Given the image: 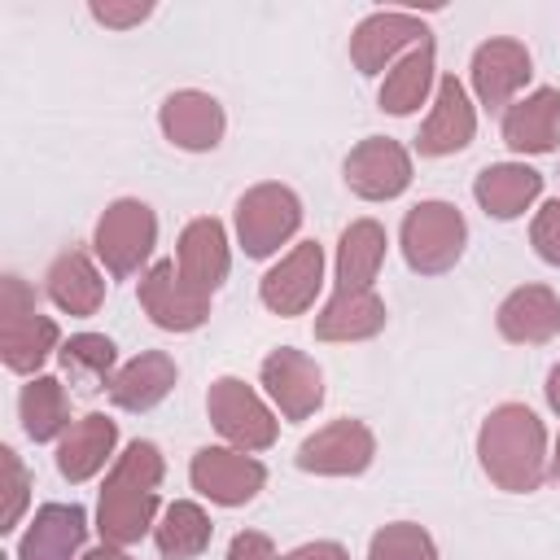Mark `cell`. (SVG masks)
<instances>
[{
	"label": "cell",
	"mask_w": 560,
	"mask_h": 560,
	"mask_svg": "<svg viewBox=\"0 0 560 560\" xmlns=\"http://www.w3.org/2000/svg\"><path fill=\"white\" fill-rule=\"evenodd\" d=\"M206 411H210V424L219 429V438H228L236 451H267L276 442V416L236 376H219L210 385Z\"/></svg>",
	"instance_id": "cell-7"
},
{
	"label": "cell",
	"mask_w": 560,
	"mask_h": 560,
	"mask_svg": "<svg viewBox=\"0 0 560 560\" xmlns=\"http://www.w3.org/2000/svg\"><path fill=\"white\" fill-rule=\"evenodd\" d=\"M319 284H324V249L315 241H302L262 276L258 298H262V306L271 315L289 319V315H302L315 302Z\"/></svg>",
	"instance_id": "cell-13"
},
{
	"label": "cell",
	"mask_w": 560,
	"mask_h": 560,
	"mask_svg": "<svg viewBox=\"0 0 560 560\" xmlns=\"http://www.w3.org/2000/svg\"><path fill=\"white\" fill-rule=\"evenodd\" d=\"M175 267L179 276L201 289V293H214L223 280H228V232L219 219H192L184 232H179V245H175Z\"/></svg>",
	"instance_id": "cell-19"
},
{
	"label": "cell",
	"mask_w": 560,
	"mask_h": 560,
	"mask_svg": "<svg viewBox=\"0 0 560 560\" xmlns=\"http://www.w3.org/2000/svg\"><path fill=\"white\" fill-rule=\"evenodd\" d=\"M0 494H4V503H0V529L9 534V529H18V521L26 512V499H31V477H26V468H22V459H18L13 446H0Z\"/></svg>",
	"instance_id": "cell-33"
},
{
	"label": "cell",
	"mask_w": 560,
	"mask_h": 560,
	"mask_svg": "<svg viewBox=\"0 0 560 560\" xmlns=\"http://www.w3.org/2000/svg\"><path fill=\"white\" fill-rule=\"evenodd\" d=\"M153 13V4L149 0H92V18L96 22H105V26H114V31H127V26H136V22H144Z\"/></svg>",
	"instance_id": "cell-35"
},
{
	"label": "cell",
	"mask_w": 560,
	"mask_h": 560,
	"mask_svg": "<svg viewBox=\"0 0 560 560\" xmlns=\"http://www.w3.org/2000/svg\"><path fill=\"white\" fill-rule=\"evenodd\" d=\"M302 223V201L284 184H254L236 201V236L249 258H271Z\"/></svg>",
	"instance_id": "cell-6"
},
{
	"label": "cell",
	"mask_w": 560,
	"mask_h": 560,
	"mask_svg": "<svg viewBox=\"0 0 560 560\" xmlns=\"http://www.w3.org/2000/svg\"><path fill=\"white\" fill-rule=\"evenodd\" d=\"M192 490H201L210 503H223V508H241L249 503L262 481H267V468L249 455V451H228V446H201L192 455Z\"/></svg>",
	"instance_id": "cell-11"
},
{
	"label": "cell",
	"mask_w": 560,
	"mask_h": 560,
	"mask_svg": "<svg viewBox=\"0 0 560 560\" xmlns=\"http://www.w3.org/2000/svg\"><path fill=\"white\" fill-rule=\"evenodd\" d=\"M114 442H118V424L101 411L83 416L70 424V433L57 442V472L66 481H88L105 468V459L114 455Z\"/></svg>",
	"instance_id": "cell-25"
},
{
	"label": "cell",
	"mask_w": 560,
	"mask_h": 560,
	"mask_svg": "<svg viewBox=\"0 0 560 560\" xmlns=\"http://www.w3.org/2000/svg\"><path fill=\"white\" fill-rule=\"evenodd\" d=\"M398 241H402V258L411 271L442 276L459 262L464 241H468V223L451 201H420L407 210Z\"/></svg>",
	"instance_id": "cell-4"
},
{
	"label": "cell",
	"mask_w": 560,
	"mask_h": 560,
	"mask_svg": "<svg viewBox=\"0 0 560 560\" xmlns=\"http://www.w3.org/2000/svg\"><path fill=\"white\" fill-rule=\"evenodd\" d=\"M228 560H280V556H276V547H271V538H267V534L245 529V534H236V538H232Z\"/></svg>",
	"instance_id": "cell-36"
},
{
	"label": "cell",
	"mask_w": 560,
	"mask_h": 560,
	"mask_svg": "<svg viewBox=\"0 0 560 560\" xmlns=\"http://www.w3.org/2000/svg\"><path fill=\"white\" fill-rule=\"evenodd\" d=\"M529 241H534V249H538V258H542V262L560 267V197H556V201H547V206L534 214Z\"/></svg>",
	"instance_id": "cell-34"
},
{
	"label": "cell",
	"mask_w": 560,
	"mask_h": 560,
	"mask_svg": "<svg viewBox=\"0 0 560 560\" xmlns=\"http://www.w3.org/2000/svg\"><path fill=\"white\" fill-rule=\"evenodd\" d=\"M547 472H551V481L560 486V438H556V455H551V468H547Z\"/></svg>",
	"instance_id": "cell-40"
},
{
	"label": "cell",
	"mask_w": 560,
	"mask_h": 560,
	"mask_svg": "<svg viewBox=\"0 0 560 560\" xmlns=\"http://www.w3.org/2000/svg\"><path fill=\"white\" fill-rule=\"evenodd\" d=\"M18 416L31 442H52L70 433V402H66V385L57 376H35L31 385H22L18 394Z\"/></svg>",
	"instance_id": "cell-30"
},
{
	"label": "cell",
	"mask_w": 560,
	"mask_h": 560,
	"mask_svg": "<svg viewBox=\"0 0 560 560\" xmlns=\"http://www.w3.org/2000/svg\"><path fill=\"white\" fill-rule=\"evenodd\" d=\"M162 451L153 442H131L105 486H101V508H96V529L109 547H131L149 534L153 512H158V486H162Z\"/></svg>",
	"instance_id": "cell-2"
},
{
	"label": "cell",
	"mask_w": 560,
	"mask_h": 560,
	"mask_svg": "<svg viewBox=\"0 0 560 560\" xmlns=\"http://www.w3.org/2000/svg\"><path fill=\"white\" fill-rule=\"evenodd\" d=\"M503 144L516 153H551L560 144V92L538 88L503 109Z\"/></svg>",
	"instance_id": "cell-21"
},
{
	"label": "cell",
	"mask_w": 560,
	"mask_h": 560,
	"mask_svg": "<svg viewBox=\"0 0 560 560\" xmlns=\"http://www.w3.org/2000/svg\"><path fill=\"white\" fill-rule=\"evenodd\" d=\"M158 122H162V136L188 153H210L223 140V105L197 88L171 92L158 109Z\"/></svg>",
	"instance_id": "cell-16"
},
{
	"label": "cell",
	"mask_w": 560,
	"mask_h": 560,
	"mask_svg": "<svg viewBox=\"0 0 560 560\" xmlns=\"http://www.w3.org/2000/svg\"><path fill=\"white\" fill-rule=\"evenodd\" d=\"M385 262V228L376 219H354L337 241V289H372Z\"/></svg>",
	"instance_id": "cell-28"
},
{
	"label": "cell",
	"mask_w": 560,
	"mask_h": 560,
	"mask_svg": "<svg viewBox=\"0 0 560 560\" xmlns=\"http://www.w3.org/2000/svg\"><path fill=\"white\" fill-rule=\"evenodd\" d=\"M284 560H350V556H346V547H337V542H306V547L289 551Z\"/></svg>",
	"instance_id": "cell-37"
},
{
	"label": "cell",
	"mask_w": 560,
	"mask_h": 560,
	"mask_svg": "<svg viewBox=\"0 0 560 560\" xmlns=\"http://www.w3.org/2000/svg\"><path fill=\"white\" fill-rule=\"evenodd\" d=\"M52 350H61V332H57L52 315H39L35 289L22 276H4L0 280V359H4V368L31 376L48 363Z\"/></svg>",
	"instance_id": "cell-3"
},
{
	"label": "cell",
	"mask_w": 560,
	"mask_h": 560,
	"mask_svg": "<svg viewBox=\"0 0 560 560\" xmlns=\"http://www.w3.org/2000/svg\"><path fill=\"white\" fill-rule=\"evenodd\" d=\"M477 459L499 490L529 494L547 481V429L525 402H503L481 420Z\"/></svg>",
	"instance_id": "cell-1"
},
{
	"label": "cell",
	"mask_w": 560,
	"mask_h": 560,
	"mask_svg": "<svg viewBox=\"0 0 560 560\" xmlns=\"http://www.w3.org/2000/svg\"><path fill=\"white\" fill-rule=\"evenodd\" d=\"M140 306L166 332H192V328H201L210 319V293L192 289L171 258L153 262L140 276Z\"/></svg>",
	"instance_id": "cell-8"
},
{
	"label": "cell",
	"mask_w": 560,
	"mask_h": 560,
	"mask_svg": "<svg viewBox=\"0 0 560 560\" xmlns=\"http://www.w3.org/2000/svg\"><path fill=\"white\" fill-rule=\"evenodd\" d=\"M376 455V438L363 420H332L298 446V468L315 477H359Z\"/></svg>",
	"instance_id": "cell-10"
},
{
	"label": "cell",
	"mask_w": 560,
	"mask_h": 560,
	"mask_svg": "<svg viewBox=\"0 0 560 560\" xmlns=\"http://www.w3.org/2000/svg\"><path fill=\"white\" fill-rule=\"evenodd\" d=\"M472 92L486 109H499V105H512V96L529 83L534 74V61H529V48L512 35H499V39H486L477 52H472Z\"/></svg>",
	"instance_id": "cell-15"
},
{
	"label": "cell",
	"mask_w": 560,
	"mask_h": 560,
	"mask_svg": "<svg viewBox=\"0 0 560 560\" xmlns=\"http://www.w3.org/2000/svg\"><path fill=\"white\" fill-rule=\"evenodd\" d=\"M472 131H477V114H472L464 83L455 74H442L433 92V109L416 136V149L424 158H446V153H459L472 140Z\"/></svg>",
	"instance_id": "cell-17"
},
{
	"label": "cell",
	"mask_w": 560,
	"mask_h": 560,
	"mask_svg": "<svg viewBox=\"0 0 560 560\" xmlns=\"http://www.w3.org/2000/svg\"><path fill=\"white\" fill-rule=\"evenodd\" d=\"M44 289H48L52 306H61L66 315H96L105 302V280H101L92 254H83V249L57 254L44 276Z\"/></svg>",
	"instance_id": "cell-24"
},
{
	"label": "cell",
	"mask_w": 560,
	"mask_h": 560,
	"mask_svg": "<svg viewBox=\"0 0 560 560\" xmlns=\"http://www.w3.org/2000/svg\"><path fill=\"white\" fill-rule=\"evenodd\" d=\"M429 39V26L416 13H398V9H381L368 13L354 35H350V61L359 66V74H381L385 66H394L398 57H407L411 48H420Z\"/></svg>",
	"instance_id": "cell-9"
},
{
	"label": "cell",
	"mask_w": 560,
	"mask_h": 560,
	"mask_svg": "<svg viewBox=\"0 0 560 560\" xmlns=\"http://www.w3.org/2000/svg\"><path fill=\"white\" fill-rule=\"evenodd\" d=\"M542 192V175L525 162H494L477 175L472 197L490 219H516L525 214V206Z\"/></svg>",
	"instance_id": "cell-26"
},
{
	"label": "cell",
	"mask_w": 560,
	"mask_h": 560,
	"mask_svg": "<svg viewBox=\"0 0 560 560\" xmlns=\"http://www.w3.org/2000/svg\"><path fill=\"white\" fill-rule=\"evenodd\" d=\"M262 389L271 394L284 420H306L324 402V372L311 354L280 346L262 359Z\"/></svg>",
	"instance_id": "cell-14"
},
{
	"label": "cell",
	"mask_w": 560,
	"mask_h": 560,
	"mask_svg": "<svg viewBox=\"0 0 560 560\" xmlns=\"http://www.w3.org/2000/svg\"><path fill=\"white\" fill-rule=\"evenodd\" d=\"M547 402H551V407L560 411V363H556V368L547 372Z\"/></svg>",
	"instance_id": "cell-39"
},
{
	"label": "cell",
	"mask_w": 560,
	"mask_h": 560,
	"mask_svg": "<svg viewBox=\"0 0 560 560\" xmlns=\"http://www.w3.org/2000/svg\"><path fill=\"white\" fill-rule=\"evenodd\" d=\"M368 560H438V547H433V538H429L424 525L394 521V525H385V529L372 534Z\"/></svg>",
	"instance_id": "cell-32"
},
{
	"label": "cell",
	"mask_w": 560,
	"mask_h": 560,
	"mask_svg": "<svg viewBox=\"0 0 560 560\" xmlns=\"http://www.w3.org/2000/svg\"><path fill=\"white\" fill-rule=\"evenodd\" d=\"M88 512L79 503H44L18 542V560H79Z\"/></svg>",
	"instance_id": "cell-18"
},
{
	"label": "cell",
	"mask_w": 560,
	"mask_h": 560,
	"mask_svg": "<svg viewBox=\"0 0 560 560\" xmlns=\"http://www.w3.org/2000/svg\"><path fill=\"white\" fill-rule=\"evenodd\" d=\"M175 376H179V368H175V359L166 350H144V354H136L131 363H122L114 372L109 402L118 411H149L175 389Z\"/></svg>",
	"instance_id": "cell-22"
},
{
	"label": "cell",
	"mask_w": 560,
	"mask_h": 560,
	"mask_svg": "<svg viewBox=\"0 0 560 560\" xmlns=\"http://www.w3.org/2000/svg\"><path fill=\"white\" fill-rule=\"evenodd\" d=\"M57 359H61V372H66V381L79 389V394H96V389H109V381H114V363H118V350H114V341L105 337V332H74V337H66L61 341V350H57Z\"/></svg>",
	"instance_id": "cell-29"
},
{
	"label": "cell",
	"mask_w": 560,
	"mask_h": 560,
	"mask_svg": "<svg viewBox=\"0 0 560 560\" xmlns=\"http://www.w3.org/2000/svg\"><path fill=\"white\" fill-rule=\"evenodd\" d=\"M158 245V219L153 210L140 201V197H118L114 206H105V214L96 219V236H92V249L96 258L105 262L109 276L127 280L136 276L149 254Z\"/></svg>",
	"instance_id": "cell-5"
},
{
	"label": "cell",
	"mask_w": 560,
	"mask_h": 560,
	"mask_svg": "<svg viewBox=\"0 0 560 560\" xmlns=\"http://www.w3.org/2000/svg\"><path fill=\"white\" fill-rule=\"evenodd\" d=\"M385 328V302L376 289H337L328 306L315 315L319 341H368Z\"/></svg>",
	"instance_id": "cell-23"
},
{
	"label": "cell",
	"mask_w": 560,
	"mask_h": 560,
	"mask_svg": "<svg viewBox=\"0 0 560 560\" xmlns=\"http://www.w3.org/2000/svg\"><path fill=\"white\" fill-rule=\"evenodd\" d=\"M79 560H131L122 547H109V542H101V547H92L88 556H79Z\"/></svg>",
	"instance_id": "cell-38"
},
{
	"label": "cell",
	"mask_w": 560,
	"mask_h": 560,
	"mask_svg": "<svg viewBox=\"0 0 560 560\" xmlns=\"http://www.w3.org/2000/svg\"><path fill=\"white\" fill-rule=\"evenodd\" d=\"M210 534H214L210 516L188 499H175L162 512V521L153 525V542H158L162 560H197L210 547Z\"/></svg>",
	"instance_id": "cell-31"
},
{
	"label": "cell",
	"mask_w": 560,
	"mask_h": 560,
	"mask_svg": "<svg viewBox=\"0 0 560 560\" xmlns=\"http://www.w3.org/2000/svg\"><path fill=\"white\" fill-rule=\"evenodd\" d=\"M438 83V52H433V39H424L420 48H411L407 57H398L389 70H385V83H381V109L385 114H416L429 92Z\"/></svg>",
	"instance_id": "cell-27"
},
{
	"label": "cell",
	"mask_w": 560,
	"mask_h": 560,
	"mask_svg": "<svg viewBox=\"0 0 560 560\" xmlns=\"http://www.w3.org/2000/svg\"><path fill=\"white\" fill-rule=\"evenodd\" d=\"M494 324L516 346H542L560 332V298L547 284H521L499 302Z\"/></svg>",
	"instance_id": "cell-20"
},
{
	"label": "cell",
	"mask_w": 560,
	"mask_h": 560,
	"mask_svg": "<svg viewBox=\"0 0 560 560\" xmlns=\"http://www.w3.org/2000/svg\"><path fill=\"white\" fill-rule=\"evenodd\" d=\"M411 184V153L389 136H368L346 158V188L363 201H389Z\"/></svg>",
	"instance_id": "cell-12"
}]
</instances>
